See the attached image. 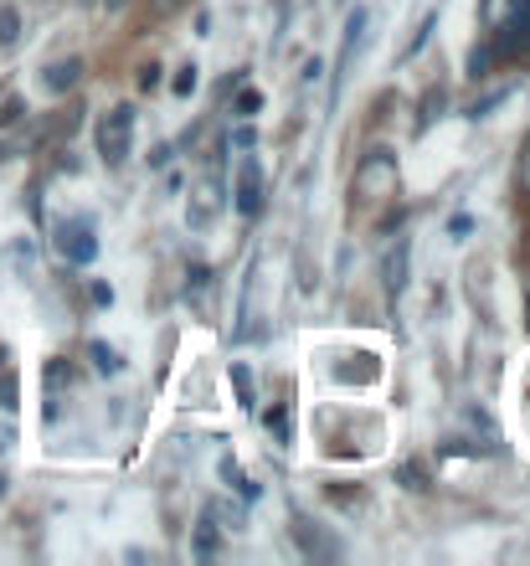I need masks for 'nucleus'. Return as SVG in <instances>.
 Returning a JSON list of instances; mask_svg holds the SVG:
<instances>
[{
    "label": "nucleus",
    "instance_id": "6e6552de",
    "mask_svg": "<svg viewBox=\"0 0 530 566\" xmlns=\"http://www.w3.org/2000/svg\"><path fill=\"white\" fill-rule=\"evenodd\" d=\"M232 387H237V402L253 412L257 407V397H253V376H248V366L242 361H232Z\"/></svg>",
    "mask_w": 530,
    "mask_h": 566
},
{
    "label": "nucleus",
    "instance_id": "4468645a",
    "mask_svg": "<svg viewBox=\"0 0 530 566\" xmlns=\"http://www.w3.org/2000/svg\"><path fill=\"white\" fill-rule=\"evenodd\" d=\"M191 88H197V67L186 62V67H180V78H176V93H191Z\"/></svg>",
    "mask_w": 530,
    "mask_h": 566
},
{
    "label": "nucleus",
    "instance_id": "9b49d317",
    "mask_svg": "<svg viewBox=\"0 0 530 566\" xmlns=\"http://www.w3.org/2000/svg\"><path fill=\"white\" fill-rule=\"evenodd\" d=\"M93 366H99L103 376H114L124 361H118V351H109V345H93Z\"/></svg>",
    "mask_w": 530,
    "mask_h": 566
},
{
    "label": "nucleus",
    "instance_id": "f257e3e1",
    "mask_svg": "<svg viewBox=\"0 0 530 566\" xmlns=\"http://www.w3.org/2000/svg\"><path fill=\"white\" fill-rule=\"evenodd\" d=\"M129 144H135V109H129V103H114V109L99 118V155L109 160V165H124V160H129Z\"/></svg>",
    "mask_w": 530,
    "mask_h": 566
},
{
    "label": "nucleus",
    "instance_id": "a211bd4d",
    "mask_svg": "<svg viewBox=\"0 0 530 566\" xmlns=\"http://www.w3.org/2000/svg\"><path fill=\"white\" fill-rule=\"evenodd\" d=\"M520 180L530 186V144H526V155H520Z\"/></svg>",
    "mask_w": 530,
    "mask_h": 566
},
{
    "label": "nucleus",
    "instance_id": "ddd939ff",
    "mask_svg": "<svg viewBox=\"0 0 530 566\" xmlns=\"http://www.w3.org/2000/svg\"><path fill=\"white\" fill-rule=\"evenodd\" d=\"M222 479H227V485H237V489H242V494H257V489L248 485V479H242V469H237L232 458H222Z\"/></svg>",
    "mask_w": 530,
    "mask_h": 566
},
{
    "label": "nucleus",
    "instance_id": "f8f14e48",
    "mask_svg": "<svg viewBox=\"0 0 530 566\" xmlns=\"http://www.w3.org/2000/svg\"><path fill=\"white\" fill-rule=\"evenodd\" d=\"M268 432H278V443H289V438H294V428H289V412H283V407L268 412Z\"/></svg>",
    "mask_w": 530,
    "mask_h": 566
},
{
    "label": "nucleus",
    "instance_id": "f3484780",
    "mask_svg": "<svg viewBox=\"0 0 530 566\" xmlns=\"http://www.w3.org/2000/svg\"><path fill=\"white\" fill-rule=\"evenodd\" d=\"M402 479H407L413 489H422V469H417V464H402Z\"/></svg>",
    "mask_w": 530,
    "mask_h": 566
},
{
    "label": "nucleus",
    "instance_id": "412c9836",
    "mask_svg": "<svg viewBox=\"0 0 530 566\" xmlns=\"http://www.w3.org/2000/svg\"><path fill=\"white\" fill-rule=\"evenodd\" d=\"M0 494H5V479H0Z\"/></svg>",
    "mask_w": 530,
    "mask_h": 566
},
{
    "label": "nucleus",
    "instance_id": "dca6fc26",
    "mask_svg": "<svg viewBox=\"0 0 530 566\" xmlns=\"http://www.w3.org/2000/svg\"><path fill=\"white\" fill-rule=\"evenodd\" d=\"M139 88H160V67L150 62V67H139Z\"/></svg>",
    "mask_w": 530,
    "mask_h": 566
},
{
    "label": "nucleus",
    "instance_id": "39448f33",
    "mask_svg": "<svg viewBox=\"0 0 530 566\" xmlns=\"http://www.w3.org/2000/svg\"><path fill=\"white\" fill-rule=\"evenodd\" d=\"M294 541L304 556H319V562H340V546H335L330 536L319 526H310V520H294Z\"/></svg>",
    "mask_w": 530,
    "mask_h": 566
},
{
    "label": "nucleus",
    "instance_id": "2eb2a0df",
    "mask_svg": "<svg viewBox=\"0 0 530 566\" xmlns=\"http://www.w3.org/2000/svg\"><path fill=\"white\" fill-rule=\"evenodd\" d=\"M21 114H26V103H21V98H11V103H5V109H0V124H16Z\"/></svg>",
    "mask_w": 530,
    "mask_h": 566
},
{
    "label": "nucleus",
    "instance_id": "4be33fe9",
    "mask_svg": "<svg viewBox=\"0 0 530 566\" xmlns=\"http://www.w3.org/2000/svg\"><path fill=\"white\" fill-rule=\"evenodd\" d=\"M0 155H5V150H0Z\"/></svg>",
    "mask_w": 530,
    "mask_h": 566
},
{
    "label": "nucleus",
    "instance_id": "1a4fd4ad",
    "mask_svg": "<svg viewBox=\"0 0 530 566\" xmlns=\"http://www.w3.org/2000/svg\"><path fill=\"white\" fill-rule=\"evenodd\" d=\"M510 47L520 41V47H530V0H515V16H510Z\"/></svg>",
    "mask_w": 530,
    "mask_h": 566
},
{
    "label": "nucleus",
    "instance_id": "7ed1b4c3",
    "mask_svg": "<svg viewBox=\"0 0 530 566\" xmlns=\"http://www.w3.org/2000/svg\"><path fill=\"white\" fill-rule=\"evenodd\" d=\"M58 253L67 257V263H93V257H99L93 222H83V216H73V222H58Z\"/></svg>",
    "mask_w": 530,
    "mask_h": 566
},
{
    "label": "nucleus",
    "instance_id": "9d476101",
    "mask_svg": "<svg viewBox=\"0 0 530 566\" xmlns=\"http://www.w3.org/2000/svg\"><path fill=\"white\" fill-rule=\"evenodd\" d=\"M16 37H21V11L0 5V47H16Z\"/></svg>",
    "mask_w": 530,
    "mask_h": 566
},
{
    "label": "nucleus",
    "instance_id": "423d86ee",
    "mask_svg": "<svg viewBox=\"0 0 530 566\" xmlns=\"http://www.w3.org/2000/svg\"><path fill=\"white\" fill-rule=\"evenodd\" d=\"M78 73H83V62L67 58V62H52V67L41 73V83H47L52 93H62V88H73V83H78Z\"/></svg>",
    "mask_w": 530,
    "mask_h": 566
},
{
    "label": "nucleus",
    "instance_id": "20e7f679",
    "mask_svg": "<svg viewBox=\"0 0 530 566\" xmlns=\"http://www.w3.org/2000/svg\"><path fill=\"white\" fill-rule=\"evenodd\" d=\"M366 26H371V11L366 5H355L351 21H345V41H340V62H335V98H340V88H345V73L355 67V58H361V47H366Z\"/></svg>",
    "mask_w": 530,
    "mask_h": 566
},
{
    "label": "nucleus",
    "instance_id": "f03ea898",
    "mask_svg": "<svg viewBox=\"0 0 530 566\" xmlns=\"http://www.w3.org/2000/svg\"><path fill=\"white\" fill-rule=\"evenodd\" d=\"M232 201L237 212L248 216H263V165H257V155H242L237 160V186H232Z\"/></svg>",
    "mask_w": 530,
    "mask_h": 566
},
{
    "label": "nucleus",
    "instance_id": "0eeeda50",
    "mask_svg": "<svg viewBox=\"0 0 530 566\" xmlns=\"http://www.w3.org/2000/svg\"><path fill=\"white\" fill-rule=\"evenodd\" d=\"M387 289L392 293L407 289V242H396L392 253H387Z\"/></svg>",
    "mask_w": 530,
    "mask_h": 566
},
{
    "label": "nucleus",
    "instance_id": "aec40b11",
    "mask_svg": "<svg viewBox=\"0 0 530 566\" xmlns=\"http://www.w3.org/2000/svg\"><path fill=\"white\" fill-rule=\"evenodd\" d=\"M103 5H109V11H118V5H124V0H103Z\"/></svg>",
    "mask_w": 530,
    "mask_h": 566
},
{
    "label": "nucleus",
    "instance_id": "6ab92c4d",
    "mask_svg": "<svg viewBox=\"0 0 530 566\" xmlns=\"http://www.w3.org/2000/svg\"><path fill=\"white\" fill-rule=\"evenodd\" d=\"M171 5H176V0H155V11H160V16H165V11H171Z\"/></svg>",
    "mask_w": 530,
    "mask_h": 566
}]
</instances>
